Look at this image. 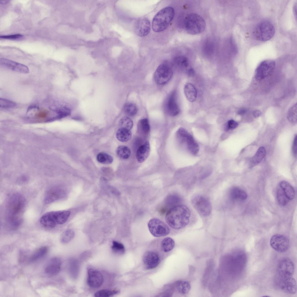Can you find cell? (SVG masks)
Wrapping results in <instances>:
<instances>
[{
  "instance_id": "cell-47",
  "label": "cell",
  "mask_w": 297,
  "mask_h": 297,
  "mask_svg": "<svg viewBox=\"0 0 297 297\" xmlns=\"http://www.w3.org/2000/svg\"><path fill=\"white\" fill-rule=\"evenodd\" d=\"M48 115V112L45 110H42L37 113L35 115V117L39 119H45L47 121V117Z\"/></svg>"
},
{
  "instance_id": "cell-9",
  "label": "cell",
  "mask_w": 297,
  "mask_h": 297,
  "mask_svg": "<svg viewBox=\"0 0 297 297\" xmlns=\"http://www.w3.org/2000/svg\"><path fill=\"white\" fill-rule=\"evenodd\" d=\"M148 226L150 233L155 237L166 236L170 233L168 226L157 218L151 219L148 222Z\"/></svg>"
},
{
  "instance_id": "cell-42",
  "label": "cell",
  "mask_w": 297,
  "mask_h": 297,
  "mask_svg": "<svg viewBox=\"0 0 297 297\" xmlns=\"http://www.w3.org/2000/svg\"><path fill=\"white\" fill-rule=\"evenodd\" d=\"M287 117L289 121L292 123H295L297 121V105H293L289 110Z\"/></svg>"
},
{
  "instance_id": "cell-8",
  "label": "cell",
  "mask_w": 297,
  "mask_h": 297,
  "mask_svg": "<svg viewBox=\"0 0 297 297\" xmlns=\"http://www.w3.org/2000/svg\"><path fill=\"white\" fill-rule=\"evenodd\" d=\"M173 73L171 67L166 64L163 63L156 70L154 74V79L157 84L163 85L170 80Z\"/></svg>"
},
{
  "instance_id": "cell-46",
  "label": "cell",
  "mask_w": 297,
  "mask_h": 297,
  "mask_svg": "<svg viewBox=\"0 0 297 297\" xmlns=\"http://www.w3.org/2000/svg\"><path fill=\"white\" fill-rule=\"evenodd\" d=\"M16 105L14 102L5 99H0V106L1 107L5 108H12Z\"/></svg>"
},
{
  "instance_id": "cell-26",
  "label": "cell",
  "mask_w": 297,
  "mask_h": 297,
  "mask_svg": "<svg viewBox=\"0 0 297 297\" xmlns=\"http://www.w3.org/2000/svg\"><path fill=\"white\" fill-rule=\"evenodd\" d=\"M279 185L289 200L294 198L295 196V191L294 188L289 182L285 181H282L280 182Z\"/></svg>"
},
{
  "instance_id": "cell-28",
  "label": "cell",
  "mask_w": 297,
  "mask_h": 297,
  "mask_svg": "<svg viewBox=\"0 0 297 297\" xmlns=\"http://www.w3.org/2000/svg\"><path fill=\"white\" fill-rule=\"evenodd\" d=\"M265 154L266 150L264 147L262 146L259 148L251 159V166H253L260 162L265 156Z\"/></svg>"
},
{
  "instance_id": "cell-37",
  "label": "cell",
  "mask_w": 297,
  "mask_h": 297,
  "mask_svg": "<svg viewBox=\"0 0 297 297\" xmlns=\"http://www.w3.org/2000/svg\"><path fill=\"white\" fill-rule=\"evenodd\" d=\"M54 111L56 115V119L65 117L69 115L71 113L70 109L66 107H61L56 108Z\"/></svg>"
},
{
  "instance_id": "cell-7",
  "label": "cell",
  "mask_w": 297,
  "mask_h": 297,
  "mask_svg": "<svg viewBox=\"0 0 297 297\" xmlns=\"http://www.w3.org/2000/svg\"><path fill=\"white\" fill-rule=\"evenodd\" d=\"M191 202L193 206L200 214L204 217L210 215L212 207L207 198L201 195H196L192 198Z\"/></svg>"
},
{
  "instance_id": "cell-54",
  "label": "cell",
  "mask_w": 297,
  "mask_h": 297,
  "mask_svg": "<svg viewBox=\"0 0 297 297\" xmlns=\"http://www.w3.org/2000/svg\"><path fill=\"white\" fill-rule=\"evenodd\" d=\"M9 1L5 0V1H0V3L1 4H5L8 2Z\"/></svg>"
},
{
  "instance_id": "cell-10",
  "label": "cell",
  "mask_w": 297,
  "mask_h": 297,
  "mask_svg": "<svg viewBox=\"0 0 297 297\" xmlns=\"http://www.w3.org/2000/svg\"><path fill=\"white\" fill-rule=\"evenodd\" d=\"M275 65V62L273 60H268L262 61L255 70V78L258 80L264 79L271 73Z\"/></svg>"
},
{
  "instance_id": "cell-49",
  "label": "cell",
  "mask_w": 297,
  "mask_h": 297,
  "mask_svg": "<svg viewBox=\"0 0 297 297\" xmlns=\"http://www.w3.org/2000/svg\"><path fill=\"white\" fill-rule=\"evenodd\" d=\"M238 126V123L237 122L233 120H230L228 122L227 129H234L237 127Z\"/></svg>"
},
{
  "instance_id": "cell-2",
  "label": "cell",
  "mask_w": 297,
  "mask_h": 297,
  "mask_svg": "<svg viewBox=\"0 0 297 297\" xmlns=\"http://www.w3.org/2000/svg\"><path fill=\"white\" fill-rule=\"evenodd\" d=\"M26 204L24 197L18 193L12 194L10 197L8 204V220L9 224L16 228L20 224L21 215Z\"/></svg>"
},
{
  "instance_id": "cell-17",
  "label": "cell",
  "mask_w": 297,
  "mask_h": 297,
  "mask_svg": "<svg viewBox=\"0 0 297 297\" xmlns=\"http://www.w3.org/2000/svg\"><path fill=\"white\" fill-rule=\"evenodd\" d=\"M150 29V22L146 18H140L135 23V31L137 35L140 37H143L147 35L149 33Z\"/></svg>"
},
{
  "instance_id": "cell-34",
  "label": "cell",
  "mask_w": 297,
  "mask_h": 297,
  "mask_svg": "<svg viewBox=\"0 0 297 297\" xmlns=\"http://www.w3.org/2000/svg\"><path fill=\"white\" fill-rule=\"evenodd\" d=\"M137 128L144 135L147 134L150 130L148 119L145 118L140 120L138 123Z\"/></svg>"
},
{
  "instance_id": "cell-43",
  "label": "cell",
  "mask_w": 297,
  "mask_h": 297,
  "mask_svg": "<svg viewBox=\"0 0 297 297\" xmlns=\"http://www.w3.org/2000/svg\"><path fill=\"white\" fill-rule=\"evenodd\" d=\"M120 128H123L129 130L132 129L133 126L132 120L128 117H124L119 121Z\"/></svg>"
},
{
  "instance_id": "cell-32",
  "label": "cell",
  "mask_w": 297,
  "mask_h": 297,
  "mask_svg": "<svg viewBox=\"0 0 297 297\" xmlns=\"http://www.w3.org/2000/svg\"><path fill=\"white\" fill-rule=\"evenodd\" d=\"M175 242L171 238L167 237L164 238L162 241L161 247L164 252H167L172 250L174 247Z\"/></svg>"
},
{
  "instance_id": "cell-24",
  "label": "cell",
  "mask_w": 297,
  "mask_h": 297,
  "mask_svg": "<svg viewBox=\"0 0 297 297\" xmlns=\"http://www.w3.org/2000/svg\"><path fill=\"white\" fill-rule=\"evenodd\" d=\"M79 264L77 260L71 258L69 261V270L70 274L73 279L77 278L79 271Z\"/></svg>"
},
{
  "instance_id": "cell-50",
  "label": "cell",
  "mask_w": 297,
  "mask_h": 297,
  "mask_svg": "<svg viewBox=\"0 0 297 297\" xmlns=\"http://www.w3.org/2000/svg\"><path fill=\"white\" fill-rule=\"evenodd\" d=\"M297 136L296 135L294 140L292 148L293 153L295 155L297 154Z\"/></svg>"
},
{
  "instance_id": "cell-53",
  "label": "cell",
  "mask_w": 297,
  "mask_h": 297,
  "mask_svg": "<svg viewBox=\"0 0 297 297\" xmlns=\"http://www.w3.org/2000/svg\"><path fill=\"white\" fill-rule=\"evenodd\" d=\"M246 112V110L245 109H241L239 110L238 112V113L239 115H242L245 113Z\"/></svg>"
},
{
  "instance_id": "cell-13",
  "label": "cell",
  "mask_w": 297,
  "mask_h": 297,
  "mask_svg": "<svg viewBox=\"0 0 297 297\" xmlns=\"http://www.w3.org/2000/svg\"><path fill=\"white\" fill-rule=\"evenodd\" d=\"M1 66L8 69L22 73H28L29 72L28 68L26 65L8 59L1 58Z\"/></svg>"
},
{
  "instance_id": "cell-39",
  "label": "cell",
  "mask_w": 297,
  "mask_h": 297,
  "mask_svg": "<svg viewBox=\"0 0 297 297\" xmlns=\"http://www.w3.org/2000/svg\"><path fill=\"white\" fill-rule=\"evenodd\" d=\"M190 134L184 128H179L176 133V137L178 141L181 143L186 142Z\"/></svg>"
},
{
  "instance_id": "cell-22",
  "label": "cell",
  "mask_w": 297,
  "mask_h": 297,
  "mask_svg": "<svg viewBox=\"0 0 297 297\" xmlns=\"http://www.w3.org/2000/svg\"><path fill=\"white\" fill-rule=\"evenodd\" d=\"M185 95L187 99L191 102L195 101L197 97V92L195 87L190 83H187L184 88Z\"/></svg>"
},
{
  "instance_id": "cell-27",
  "label": "cell",
  "mask_w": 297,
  "mask_h": 297,
  "mask_svg": "<svg viewBox=\"0 0 297 297\" xmlns=\"http://www.w3.org/2000/svg\"><path fill=\"white\" fill-rule=\"evenodd\" d=\"M117 139L120 142H125L129 141L132 137V133L130 130L120 128L116 133Z\"/></svg>"
},
{
  "instance_id": "cell-11",
  "label": "cell",
  "mask_w": 297,
  "mask_h": 297,
  "mask_svg": "<svg viewBox=\"0 0 297 297\" xmlns=\"http://www.w3.org/2000/svg\"><path fill=\"white\" fill-rule=\"evenodd\" d=\"M271 247L274 250L279 252H284L287 250L289 242L288 238L285 236L280 234L273 235L270 240Z\"/></svg>"
},
{
  "instance_id": "cell-3",
  "label": "cell",
  "mask_w": 297,
  "mask_h": 297,
  "mask_svg": "<svg viewBox=\"0 0 297 297\" xmlns=\"http://www.w3.org/2000/svg\"><path fill=\"white\" fill-rule=\"evenodd\" d=\"M174 10L173 8L168 6L159 11L153 18L152 27L156 32H160L165 30L173 19Z\"/></svg>"
},
{
  "instance_id": "cell-21",
  "label": "cell",
  "mask_w": 297,
  "mask_h": 297,
  "mask_svg": "<svg viewBox=\"0 0 297 297\" xmlns=\"http://www.w3.org/2000/svg\"><path fill=\"white\" fill-rule=\"evenodd\" d=\"M150 152V146L148 141H146L138 148L136 153V157L139 163H142L148 157Z\"/></svg>"
},
{
  "instance_id": "cell-4",
  "label": "cell",
  "mask_w": 297,
  "mask_h": 297,
  "mask_svg": "<svg viewBox=\"0 0 297 297\" xmlns=\"http://www.w3.org/2000/svg\"><path fill=\"white\" fill-rule=\"evenodd\" d=\"M69 216L67 211H52L44 214L40 219L42 225L48 228L54 227L57 224L65 223Z\"/></svg>"
},
{
  "instance_id": "cell-41",
  "label": "cell",
  "mask_w": 297,
  "mask_h": 297,
  "mask_svg": "<svg viewBox=\"0 0 297 297\" xmlns=\"http://www.w3.org/2000/svg\"><path fill=\"white\" fill-rule=\"evenodd\" d=\"M119 292L118 290L102 289L95 293L94 296L96 297H109L117 294Z\"/></svg>"
},
{
  "instance_id": "cell-25",
  "label": "cell",
  "mask_w": 297,
  "mask_h": 297,
  "mask_svg": "<svg viewBox=\"0 0 297 297\" xmlns=\"http://www.w3.org/2000/svg\"><path fill=\"white\" fill-rule=\"evenodd\" d=\"M174 290L179 293L185 294L188 293L191 289V285L189 282L184 280H178L173 285Z\"/></svg>"
},
{
  "instance_id": "cell-38",
  "label": "cell",
  "mask_w": 297,
  "mask_h": 297,
  "mask_svg": "<svg viewBox=\"0 0 297 297\" xmlns=\"http://www.w3.org/2000/svg\"><path fill=\"white\" fill-rule=\"evenodd\" d=\"M75 232L72 230L69 229L64 231L61 237V241L63 244H66L70 242L74 237Z\"/></svg>"
},
{
  "instance_id": "cell-33",
  "label": "cell",
  "mask_w": 297,
  "mask_h": 297,
  "mask_svg": "<svg viewBox=\"0 0 297 297\" xmlns=\"http://www.w3.org/2000/svg\"><path fill=\"white\" fill-rule=\"evenodd\" d=\"M116 153L117 156L122 159H127L130 156L131 151L130 148L125 146H120L117 148Z\"/></svg>"
},
{
  "instance_id": "cell-40",
  "label": "cell",
  "mask_w": 297,
  "mask_h": 297,
  "mask_svg": "<svg viewBox=\"0 0 297 297\" xmlns=\"http://www.w3.org/2000/svg\"><path fill=\"white\" fill-rule=\"evenodd\" d=\"M124 110L126 114L131 116L136 115L137 111L136 106L134 104L130 102L127 103L125 104Z\"/></svg>"
},
{
  "instance_id": "cell-1",
  "label": "cell",
  "mask_w": 297,
  "mask_h": 297,
  "mask_svg": "<svg viewBox=\"0 0 297 297\" xmlns=\"http://www.w3.org/2000/svg\"><path fill=\"white\" fill-rule=\"evenodd\" d=\"M191 213L186 205L179 204L170 209L165 216V220L171 228L179 229L187 225L189 221Z\"/></svg>"
},
{
  "instance_id": "cell-23",
  "label": "cell",
  "mask_w": 297,
  "mask_h": 297,
  "mask_svg": "<svg viewBox=\"0 0 297 297\" xmlns=\"http://www.w3.org/2000/svg\"><path fill=\"white\" fill-rule=\"evenodd\" d=\"M229 196L232 200L240 199L245 200L247 197L246 192L243 190L237 187H234L230 189Z\"/></svg>"
},
{
  "instance_id": "cell-6",
  "label": "cell",
  "mask_w": 297,
  "mask_h": 297,
  "mask_svg": "<svg viewBox=\"0 0 297 297\" xmlns=\"http://www.w3.org/2000/svg\"><path fill=\"white\" fill-rule=\"evenodd\" d=\"M275 32V27L270 21H265L258 23L255 29L254 34L256 38L261 41H266L271 39Z\"/></svg>"
},
{
  "instance_id": "cell-31",
  "label": "cell",
  "mask_w": 297,
  "mask_h": 297,
  "mask_svg": "<svg viewBox=\"0 0 297 297\" xmlns=\"http://www.w3.org/2000/svg\"><path fill=\"white\" fill-rule=\"evenodd\" d=\"M175 65L179 68L184 70L186 72L190 67H189L188 59L184 56H179L174 60Z\"/></svg>"
},
{
  "instance_id": "cell-14",
  "label": "cell",
  "mask_w": 297,
  "mask_h": 297,
  "mask_svg": "<svg viewBox=\"0 0 297 297\" xmlns=\"http://www.w3.org/2000/svg\"><path fill=\"white\" fill-rule=\"evenodd\" d=\"M164 106L167 113L171 116H175L179 113L180 109L177 103L175 91L172 92L167 97Z\"/></svg>"
},
{
  "instance_id": "cell-45",
  "label": "cell",
  "mask_w": 297,
  "mask_h": 297,
  "mask_svg": "<svg viewBox=\"0 0 297 297\" xmlns=\"http://www.w3.org/2000/svg\"><path fill=\"white\" fill-rule=\"evenodd\" d=\"M167 200H168L166 201L168 202L169 206L171 207V208L180 204L181 200L180 197L175 195L169 196Z\"/></svg>"
},
{
  "instance_id": "cell-36",
  "label": "cell",
  "mask_w": 297,
  "mask_h": 297,
  "mask_svg": "<svg viewBox=\"0 0 297 297\" xmlns=\"http://www.w3.org/2000/svg\"><path fill=\"white\" fill-rule=\"evenodd\" d=\"M96 158L98 162L104 164H111L113 161V158L111 156L104 152L98 153L97 156Z\"/></svg>"
},
{
  "instance_id": "cell-12",
  "label": "cell",
  "mask_w": 297,
  "mask_h": 297,
  "mask_svg": "<svg viewBox=\"0 0 297 297\" xmlns=\"http://www.w3.org/2000/svg\"><path fill=\"white\" fill-rule=\"evenodd\" d=\"M277 272L280 278L292 276L294 272V266L292 261L287 258L281 259L278 265Z\"/></svg>"
},
{
  "instance_id": "cell-15",
  "label": "cell",
  "mask_w": 297,
  "mask_h": 297,
  "mask_svg": "<svg viewBox=\"0 0 297 297\" xmlns=\"http://www.w3.org/2000/svg\"><path fill=\"white\" fill-rule=\"evenodd\" d=\"M87 283L93 288L100 287L103 282V276L100 272L95 269L90 268L88 270Z\"/></svg>"
},
{
  "instance_id": "cell-44",
  "label": "cell",
  "mask_w": 297,
  "mask_h": 297,
  "mask_svg": "<svg viewBox=\"0 0 297 297\" xmlns=\"http://www.w3.org/2000/svg\"><path fill=\"white\" fill-rule=\"evenodd\" d=\"M111 248L115 252L118 254H122L125 252V249L124 245L115 241H113L112 242Z\"/></svg>"
},
{
  "instance_id": "cell-5",
  "label": "cell",
  "mask_w": 297,
  "mask_h": 297,
  "mask_svg": "<svg viewBox=\"0 0 297 297\" xmlns=\"http://www.w3.org/2000/svg\"><path fill=\"white\" fill-rule=\"evenodd\" d=\"M184 26L189 34L194 35L203 32L206 27V23L203 18L195 13L188 14L184 20Z\"/></svg>"
},
{
  "instance_id": "cell-48",
  "label": "cell",
  "mask_w": 297,
  "mask_h": 297,
  "mask_svg": "<svg viewBox=\"0 0 297 297\" xmlns=\"http://www.w3.org/2000/svg\"><path fill=\"white\" fill-rule=\"evenodd\" d=\"M23 36L20 34H16L7 35L1 36V39H18L22 38Z\"/></svg>"
},
{
  "instance_id": "cell-51",
  "label": "cell",
  "mask_w": 297,
  "mask_h": 297,
  "mask_svg": "<svg viewBox=\"0 0 297 297\" xmlns=\"http://www.w3.org/2000/svg\"><path fill=\"white\" fill-rule=\"evenodd\" d=\"M187 75L190 77H192L195 75V72L193 69L191 68H189L186 71Z\"/></svg>"
},
{
  "instance_id": "cell-52",
  "label": "cell",
  "mask_w": 297,
  "mask_h": 297,
  "mask_svg": "<svg viewBox=\"0 0 297 297\" xmlns=\"http://www.w3.org/2000/svg\"><path fill=\"white\" fill-rule=\"evenodd\" d=\"M253 115L256 118L260 116L262 114V112L259 110H255L253 112Z\"/></svg>"
},
{
  "instance_id": "cell-35",
  "label": "cell",
  "mask_w": 297,
  "mask_h": 297,
  "mask_svg": "<svg viewBox=\"0 0 297 297\" xmlns=\"http://www.w3.org/2000/svg\"><path fill=\"white\" fill-rule=\"evenodd\" d=\"M277 196L278 202L279 204L281 206L286 205L289 200L282 189L279 185L277 189Z\"/></svg>"
},
{
  "instance_id": "cell-16",
  "label": "cell",
  "mask_w": 297,
  "mask_h": 297,
  "mask_svg": "<svg viewBox=\"0 0 297 297\" xmlns=\"http://www.w3.org/2000/svg\"><path fill=\"white\" fill-rule=\"evenodd\" d=\"M142 260L145 268L151 269L156 267L159 265L160 259L158 254L153 251H148L144 255Z\"/></svg>"
},
{
  "instance_id": "cell-29",
  "label": "cell",
  "mask_w": 297,
  "mask_h": 297,
  "mask_svg": "<svg viewBox=\"0 0 297 297\" xmlns=\"http://www.w3.org/2000/svg\"><path fill=\"white\" fill-rule=\"evenodd\" d=\"M48 251V248L46 246H43L38 248L30 257L29 261L33 262L39 260L45 256Z\"/></svg>"
},
{
  "instance_id": "cell-18",
  "label": "cell",
  "mask_w": 297,
  "mask_h": 297,
  "mask_svg": "<svg viewBox=\"0 0 297 297\" xmlns=\"http://www.w3.org/2000/svg\"><path fill=\"white\" fill-rule=\"evenodd\" d=\"M280 286L284 292L289 294H294L296 292L297 287L295 279L292 276L280 278Z\"/></svg>"
},
{
  "instance_id": "cell-20",
  "label": "cell",
  "mask_w": 297,
  "mask_h": 297,
  "mask_svg": "<svg viewBox=\"0 0 297 297\" xmlns=\"http://www.w3.org/2000/svg\"><path fill=\"white\" fill-rule=\"evenodd\" d=\"M63 191L57 188H53L48 190L46 193L44 199V202L46 204H48L55 201L63 196Z\"/></svg>"
},
{
  "instance_id": "cell-30",
  "label": "cell",
  "mask_w": 297,
  "mask_h": 297,
  "mask_svg": "<svg viewBox=\"0 0 297 297\" xmlns=\"http://www.w3.org/2000/svg\"><path fill=\"white\" fill-rule=\"evenodd\" d=\"M186 142L188 149L193 155H196L199 151V148L198 144L191 135H189Z\"/></svg>"
},
{
  "instance_id": "cell-19",
  "label": "cell",
  "mask_w": 297,
  "mask_h": 297,
  "mask_svg": "<svg viewBox=\"0 0 297 297\" xmlns=\"http://www.w3.org/2000/svg\"><path fill=\"white\" fill-rule=\"evenodd\" d=\"M61 261L57 257L51 258L46 265L44 271L46 274L50 276H53L59 272L61 267Z\"/></svg>"
}]
</instances>
